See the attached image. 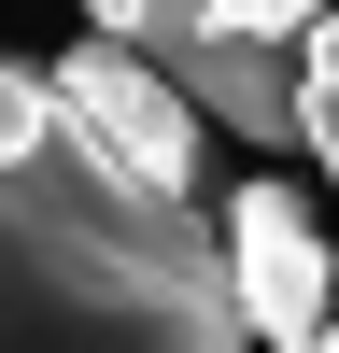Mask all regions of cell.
I'll return each mask as SVG.
<instances>
[{
  "mask_svg": "<svg viewBox=\"0 0 339 353\" xmlns=\"http://www.w3.org/2000/svg\"><path fill=\"white\" fill-rule=\"evenodd\" d=\"M226 283H240L254 353H311L339 325V269H325V226L297 212V184H240L226 198Z\"/></svg>",
  "mask_w": 339,
  "mask_h": 353,
  "instance_id": "cell-3",
  "label": "cell"
},
{
  "mask_svg": "<svg viewBox=\"0 0 339 353\" xmlns=\"http://www.w3.org/2000/svg\"><path fill=\"white\" fill-rule=\"evenodd\" d=\"M311 353H339V325H325V339H311Z\"/></svg>",
  "mask_w": 339,
  "mask_h": 353,
  "instance_id": "cell-6",
  "label": "cell"
},
{
  "mask_svg": "<svg viewBox=\"0 0 339 353\" xmlns=\"http://www.w3.org/2000/svg\"><path fill=\"white\" fill-rule=\"evenodd\" d=\"M56 141V71H28V57H0V170L43 156Z\"/></svg>",
  "mask_w": 339,
  "mask_h": 353,
  "instance_id": "cell-4",
  "label": "cell"
},
{
  "mask_svg": "<svg viewBox=\"0 0 339 353\" xmlns=\"http://www.w3.org/2000/svg\"><path fill=\"white\" fill-rule=\"evenodd\" d=\"M311 156H325V184H339V0L311 14Z\"/></svg>",
  "mask_w": 339,
  "mask_h": 353,
  "instance_id": "cell-5",
  "label": "cell"
},
{
  "mask_svg": "<svg viewBox=\"0 0 339 353\" xmlns=\"http://www.w3.org/2000/svg\"><path fill=\"white\" fill-rule=\"evenodd\" d=\"M0 353H254L226 241L198 198H156L56 113L0 170Z\"/></svg>",
  "mask_w": 339,
  "mask_h": 353,
  "instance_id": "cell-1",
  "label": "cell"
},
{
  "mask_svg": "<svg viewBox=\"0 0 339 353\" xmlns=\"http://www.w3.org/2000/svg\"><path fill=\"white\" fill-rule=\"evenodd\" d=\"M56 113H71V128L99 141L127 184L198 198V128H212V113H198V99H184V85H170L141 43H113V28H99V43H71V71H56Z\"/></svg>",
  "mask_w": 339,
  "mask_h": 353,
  "instance_id": "cell-2",
  "label": "cell"
}]
</instances>
